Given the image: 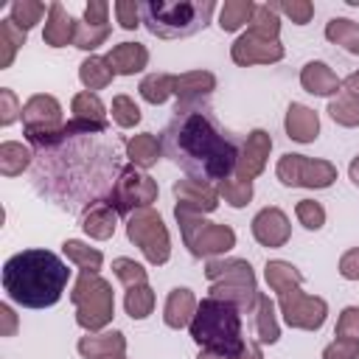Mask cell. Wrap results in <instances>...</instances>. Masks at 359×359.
<instances>
[{
	"label": "cell",
	"mask_w": 359,
	"mask_h": 359,
	"mask_svg": "<svg viewBox=\"0 0 359 359\" xmlns=\"http://www.w3.org/2000/svg\"><path fill=\"white\" fill-rule=\"evenodd\" d=\"M264 278H266L269 289L278 292V294H286V292H292V289H300V283H303V272H300L294 264L280 261V258L266 261Z\"/></svg>",
	"instance_id": "obj_26"
},
{
	"label": "cell",
	"mask_w": 359,
	"mask_h": 359,
	"mask_svg": "<svg viewBox=\"0 0 359 359\" xmlns=\"http://www.w3.org/2000/svg\"><path fill=\"white\" fill-rule=\"evenodd\" d=\"M275 8L280 14H286L294 25H309L311 17H314V3L311 0H280V3H275Z\"/></svg>",
	"instance_id": "obj_45"
},
{
	"label": "cell",
	"mask_w": 359,
	"mask_h": 359,
	"mask_svg": "<svg viewBox=\"0 0 359 359\" xmlns=\"http://www.w3.org/2000/svg\"><path fill=\"white\" fill-rule=\"evenodd\" d=\"M236 359H264L261 345H258V342H252V339H247V342H244V348H241V353H238Z\"/></svg>",
	"instance_id": "obj_53"
},
{
	"label": "cell",
	"mask_w": 359,
	"mask_h": 359,
	"mask_svg": "<svg viewBox=\"0 0 359 359\" xmlns=\"http://www.w3.org/2000/svg\"><path fill=\"white\" fill-rule=\"evenodd\" d=\"M34 163V151L17 140H3L0 143V174L3 177H17Z\"/></svg>",
	"instance_id": "obj_29"
},
{
	"label": "cell",
	"mask_w": 359,
	"mask_h": 359,
	"mask_svg": "<svg viewBox=\"0 0 359 359\" xmlns=\"http://www.w3.org/2000/svg\"><path fill=\"white\" fill-rule=\"evenodd\" d=\"M109 34H112V25H90V22H79V28H76V48L79 50H95L98 45H104L107 39H109Z\"/></svg>",
	"instance_id": "obj_41"
},
{
	"label": "cell",
	"mask_w": 359,
	"mask_h": 359,
	"mask_svg": "<svg viewBox=\"0 0 359 359\" xmlns=\"http://www.w3.org/2000/svg\"><path fill=\"white\" fill-rule=\"evenodd\" d=\"M174 81H177V76H171V73H149L137 84L140 98L149 101V104H154V107L157 104H165L168 95H174Z\"/></svg>",
	"instance_id": "obj_33"
},
{
	"label": "cell",
	"mask_w": 359,
	"mask_h": 359,
	"mask_svg": "<svg viewBox=\"0 0 359 359\" xmlns=\"http://www.w3.org/2000/svg\"><path fill=\"white\" fill-rule=\"evenodd\" d=\"M196 359H224V356H216V353H210V351H199Z\"/></svg>",
	"instance_id": "obj_56"
},
{
	"label": "cell",
	"mask_w": 359,
	"mask_h": 359,
	"mask_svg": "<svg viewBox=\"0 0 359 359\" xmlns=\"http://www.w3.org/2000/svg\"><path fill=\"white\" fill-rule=\"evenodd\" d=\"M160 149L163 157L188 174V180L208 185L230 180L241 154L236 135L219 123L208 101L177 104L174 118L160 132Z\"/></svg>",
	"instance_id": "obj_1"
},
{
	"label": "cell",
	"mask_w": 359,
	"mask_h": 359,
	"mask_svg": "<svg viewBox=\"0 0 359 359\" xmlns=\"http://www.w3.org/2000/svg\"><path fill=\"white\" fill-rule=\"evenodd\" d=\"M252 314H255V334H258V342L275 345V342L280 339V325H278V317H275V303H272L266 294H261Z\"/></svg>",
	"instance_id": "obj_31"
},
{
	"label": "cell",
	"mask_w": 359,
	"mask_h": 359,
	"mask_svg": "<svg viewBox=\"0 0 359 359\" xmlns=\"http://www.w3.org/2000/svg\"><path fill=\"white\" fill-rule=\"evenodd\" d=\"M342 90H348V93L359 95V70H353V73H348V76L342 79Z\"/></svg>",
	"instance_id": "obj_54"
},
{
	"label": "cell",
	"mask_w": 359,
	"mask_h": 359,
	"mask_svg": "<svg viewBox=\"0 0 359 359\" xmlns=\"http://www.w3.org/2000/svg\"><path fill=\"white\" fill-rule=\"evenodd\" d=\"M163 149H160V140L151 135V132H143V135H135L126 140V160L129 165L135 168H151L157 160H160Z\"/></svg>",
	"instance_id": "obj_25"
},
{
	"label": "cell",
	"mask_w": 359,
	"mask_h": 359,
	"mask_svg": "<svg viewBox=\"0 0 359 359\" xmlns=\"http://www.w3.org/2000/svg\"><path fill=\"white\" fill-rule=\"evenodd\" d=\"M325 39L339 45L342 50L359 56V22H353L348 17H331L325 25Z\"/></svg>",
	"instance_id": "obj_30"
},
{
	"label": "cell",
	"mask_w": 359,
	"mask_h": 359,
	"mask_svg": "<svg viewBox=\"0 0 359 359\" xmlns=\"http://www.w3.org/2000/svg\"><path fill=\"white\" fill-rule=\"evenodd\" d=\"M286 56L280 42H264L252 34H241L233 45H230V59L238 67H250V65H275Z\"/></svg>",
	"instance_id": "obj_13"
},
{
	"label": "cell",
	"mask_w": 359,
	"mask_h": 359,
	"mask_svg": "<svg viewBox=\"0 0 359 359\" xmlns=\"http://www.w3.org/2000/svg\"><path fill=\"white\" fill-rule=\"evenodd\" d=\"M76 28L79 22L65 11L62 3H50L48 6V17H45V28H42V42L50 48H65L76 42Z\"/></svg>",
	"instance_id": "obj_17"
},
{
	"label": "cell",
	"mask_w": 359,
	"mask_h": 359,
	"mask_svg": "<svg viewBox=\"0 0 359 359\" xmlns=\"http://www.w3.org/2000/svg\"><path fill=\"white\" fill-rule=\"evenodd\" d=\"M112 121L121 126V129H132V126H137L140 123V107L135 104V98H129V95H115L112 98Z\"/></svg>",
	"instance_id": "obj_42"
},
{
	"label": "cell",
	"mask_w": 359,
	"mask_h": 359,
	"mask_svg": "<svg viewBox=\"0 0 359 359\" xmlns=\"http://www.w3.org/2000/svg\"><path fill=\"white\" fill-rule=\"evenodd\" d=\"M70 300L76 306V323L87 331V334H98L104 331L112 317H115V294H112V283L101 275L93 272H81L73 283Z\"/></svg>",
	"instance_id": "obj_6"
},
{
	"label": "cell",
	"mask_w": 359,
	"mask_h": 359,
	"mask_svg": "<svg viewBox=\"0 0 359 359\" xmlns=\"http://www.w3.org/2000/svg\"><path fill=\"white\" fill-rule=\"evenodd\" d=\"M323 359H359V339H334L323 348Z\"/></svg>",
	"instance_id": "obj_49"
},
{
	"label": "cell",
	"mask_w": 359,
	"mask_h": 359,
	"mask_svg": "<svg viewBox=\"0 0 359 359\" xmlns=\"http://www.w3.org/2000/svg\"><path fill=\"white\" fill-rule=\"evenodd\" d=\"M252 11H255V3L252 0H224L222 8H219V28L227 31V34H233L241 25H250Z\"/></svg>",
	"instance_id": "obj_35"
},
{
	"label": "cell",
	"mask_w": 359,
	"mask_h": 359,
	"mask_svg": "<svg viewBox=\"0 0 359 359\" xmlns=\"http://www.w3.org/2000/svg\"><path fill=\"white\" fill-rule=\"evenodd\" d=\"M348 177H351V182L359 188V157L351 160V165H348Z\"/></svg>",
	"instance_id": "obj_55"
},
{
	"label": "cell",
	"mask_w": 359,
	"mask_h": 359,
	"mask_svg": "<svg viewBox=\"0 0 359 359\" xmlns=\"http://www.w3.org/2000/svg\"><path fill=\"white\" fill-rule=\"evenodd\" d=\"M252 236L261 247H283L292 236L289 216L280 208H264L252 216Z\"/></svg>",
	"instance_id": "obj_15"
},
{
	"label": "cell",
	"mask_w": 359,
	"mask_h": 359,
	"mask_svg": "<svg viewBox=\"0 0 359 359\" xmlns=\"http://www.w3.org/2000/svg\"><path fill=\"white\" fill-rule=\"evenodd\" d=\"M109 3L107 0H90L84 8V22L90 25H109Z\"/></svg>",
	"instance_id": "obj_50"
},
{
	"label": "cell",
	"mask_w": 359,
	"mask_h": 359,
	"mask_svg": "<svg viewBox=\"0 0 359 359\" xmlns=\"http://www.w3.org/2000/svg\"><path fill=\"white\" fill-rule=\"evenodd\" d=\"M339 275L345 280H359V247L342 252V258H339Z\"/></svg>",
	"instance_id": "obj_51"
},
{
	"label": "cell",
	"mask_w": 359,
	"mask_h": 359,
	"mask_svg": "<svg viewBox=\"0 0 359 359\" xmlns=\"http://www.w3.org/2000/svg\"><path fill=\"white\" fill-rule=\"evenodd\" d=\"M278 306H280V314H283L286 325L300 328V331H320L325 317H328V303L323 297L306 294L300 289L278 294Z\"/></svg>",
	"instance_id": "obj_11"
},
{
	"label": "cell",
	"mask_w": 359,
	"mask_h": 359,
	"mask_svg": "<svg viewBox=\"0 0 359 359\" xmlns=\"http://www.w3.org/2000/svg\"><path fill=\"white\" fill-rule=\"evenodd\" d=\"M115 227H118V213L109 202H98V205H90L84 213H81V230L95 238V241H107L115 236Z\"/></svg>",
	"instance_id": "obj_23"
},
{
	"label": "cell",
	"mask_w": 359,
	"mask_h": 359,
	"mask_svg": "<svg viewBox=\"0 0 359 359\" xmlns=\"http://www.w3.org/2000/svg\"><path fill=\"white\" fill-rule=\"evenodd\" d=\"M247 34L264 39V42H280L278 34H280V17H278V8L275 3H261L255 6L252 17H250V25H247Z\"/></svg>",
	"instance_id": "obj_27"
},
{
	"label": "cell",
	"mask_w": 359,
	"mask_h": 359,
	"mask_svg": "<svg viewBox=\"0 0 359 359\" xmlns=\"http://www.w3.org/2000/svg\"><path fill=\"white\" fill-rule=\"evenodd\" d=\"M328 115H331V121L339 123V126H348V129L359 126V95H353V93H348V90H339V93L328 101Z\"/></svg>",
	"instance_id": "obj_34"
},
{
	"label": "cell",
	"mask_w": 359,
	"mask_h": 359,
	"mask_svg": "<svg viewBox=\"0 0 359 359\" xmlns=\"http://www.w3.org/2000/svg\"><path fill=\"white\" fill-rule=\"evenodd\" d=\"M283 129H286V135H289L292 140H297V143H311V140H317V135H320V118H317V112H314L311 107L292 101L289 109H286V118H283Z\"/></svg>",
	"instance_id": "obj_19"
},
{
	"label": "cell",
	"mask_w": 359,
	"mask_h": 359,
	"mask_svg": "<svg viewBox=\"0 0 359 359\" xmlns=\"http://www.w3.org/2000/svg\"><path fill=\"white\" fill-rule=\"evenodd\" d=\"M17 118H22V107L17 104L14 90L0 87V123H3V126H11Z\"/></svg>",
	"instance_id": "obj_48"
},
{
	"label": "cell",
	"mask_w": 359,
	"mask_h": 359,
	"mask_svg": "<svg viewBox=\"0 0 359 359\" xmlns=\"http://www.w3.org/2000/svg\"><path fill=\"white\" fill-rule=\"evenodd\" d=\"M216 11L213 0H149L140 3L143 25L157 39H182L202 31Z\"/></svg>",
	"instance_id": "obj_4"
},
{
	"label": "cell",
	"mask_w": 359,
	"mask_h": 359,
	"mask_svg": "<svg viewBox=\"0 0 359 359\" xmlns=\"http://www.w3.org/2000/svg\"><path fill=\"white\" fill-rule=\"evenodd\" d=\"M62 123H65L62 121V104L53 95L36 93L22 104V135H25V140L56 132Z\"/></svg>",
	"instance_id": "obj_12"
},
{
	"label": "cell",
	"mask_w": 359,
	"mask_h": 359,
	"mask_svg": "<svg viewBox=\"0 0 359 359\" xmlns=\"http://www.w3.org/2000/svg\"><path fill=\"white\" fill-rule=\"evenodd\" d=\"M25 36H28V34H25L22 28H17L11 17L0 20V70L11 67L14 53L25 45Z\"/></svg>",
	"instance_id": "obj_37"
},
{
	"label": "cell",
	"mask_w": 359,
	"mask_h": 359,
	"mask_svg": "<svg viewBox=\"0 0 359 359\" xmlns=\"http://www.w3.org/2000/svg\"><path fill=\"white\" fill-rule=\"evenodd\" d=\"M45 11H48V8H45V3H39V0H14L11 8H8V17L14 20L17 28H22V31L28 34L36 22H42Z\"/></svg>",
	"instance_id": "obj_39"
},
{
	"label": "cell",
	"mask_w": 359,
	"mask_h": 359,
	"mask_svg": "<svg viewBox=\"0 0 359 359\" xmlns=\"http://www.w3.org/2000/svg\"><path fill=\"white\" fill-rule=\"evenodd\" d=\"M79 79H81V84H84L90 93H95V90H104V87L112 84L115 70H112V65L107 62V56H87V59L79 65Z\"/></svg>",
	"instance_id": "obj_28"
},
{
	"label": "cell",
	"mask_w": 359,
	"mask_h": 359,
	"mask_svg": "<svg viewBox=\"0 0 359 359\" xmlns=\"http://www.w3.org/2000/svg\"><path fill=\"white\" fill-rule=\"evenodd\" d=\"M62 252H65L67 261L76 264L81 272H93V275H98V269L104 266V255H101V250L87 247V244L79 241V238H67V241L62 244Z\"/></svg>",
	"instance_id": "obj_32"
},
{
	"label": "cell",
	"mask_w": 359,
	"mask_h": 359,
	"mask_svg": "<svg viewBox=\"0 0 359 359\" xmlns=\"http://www.w3.org/2000/svg\"><path fill=\"white\" fill-rule=\"evenodd\" d=\"M112 272H115V278H118L126 289L140 286V283H149V272L143 269V264H137V261H132V258H115V261H112Z\"/></svg>",
	"instance_id": "obj_43"
},
{
	"label": "cell",
	"mask_w": 359,
	"mask_h": 359,
	"mask_svg": "<svg viewBox=\"0 0 359 359\" xmlns=\"http://www.w3.org/2000/svg\"><path fill=\"white\" fill-rule=\"evenodd\" d=\"M115 17H118V25H121L123 31H135V28L143 22L140 3H135V0H118V3H115Z\"/></svg>",
	"instance_id": "obj_47"
},
{
	"label": "cell",
	"mask_w": 359,
	"mask_h": 359,
	"mask_svg": "<svg viewBox=\"0 0 359 359\" xmlns=\"http://www.w3.org/2000/svg\"><path fill=\"white\" fill-rule=\"evenodd\" d=\"M174 216L182 233V244L194 258H216L236 247V230L230 224L208 222L202 213L185 210L180 205H174Z\"/></svg>",
	"instance_id": "obj_7"
},
{
	"label": "cell",
	"mask_w": 359,
	"mask_h": 359,
	"mask_svg": "<svg viewBox=\"0 0 359 359\" xmlns=\"http://www.w3.org/2000/svg\"><path fill=\"white\" fill-rule=\"evenodd\" d=\"M196 297H194V292L191 289H185V286H177V289H171L168 292V297H165V306H163V323L168 325V328H185V325H191V320H194V314H196Z\"/></svg>",
	"instance_id": "obj_21"
},
{
	"label": "cell",
	"mask_w": 359,
	"mask_h": 359,
	"mask_svg": "<svg viewBox=\"0 0 359 359\" xmlns=\"http://www.w3.org/2000/svg\"><path fill=\"white\" fill-rule=\"evenodd\" d=\"M272 151V137L266 129H252L247 135V140L241 143V154L236 163V174L241 180H255L258 174H264L266 168V157Z\"/></svg>",
	"instance_id": "obj_14"
},
{
	"label": "cell",
	"mask_w": 359,
	"mask_h": 359,
	"mask_svg": "<svg viewBox=\"0 0 359 359\" xmlns=\"http://www.w3.org/2000/svg\"><path fill=\"white\" fill-rule=\"evenodd\" d=\"M334 337L337 339H359V306H345L339 311Z\"/></svg>",
	"instance_id": "obj_46"
},
{
	"label": "cell",
	"mask_w": 359,
	"mask_h": 359,
	"mask_svg": "<svg viewBox=\"0 0 359 359\" xmlns=\"http://www.w3.org/2000/svg\"><path fill=\"white\" fill-rule=\"evenodd\" d=\"M278 180L286 188H328L337 180V165L306 154H283L275 165Z\"/></svg>",
	"instance_id": "obj_10"
},
{
	"label": "cell",
	"mask_w": 359,
	"mask_h": 359,
	"mask_svg": "<svg viewBox=\"0 0 359 359\" xmlns=\"http://www.w3.org/2000/svg\"><path fill=\"white\" fill-rule=\"evenodd\" d=\"M104 359H126V356H123V353H121V356H104Z\"/></svg>",
	"instance_id": "obj_57"
},
{
	"label": "cell",
	"mask_w": 359,
	"mask_h": 359,
	"mask_svg": "<svg viewBox=\"0 0 359 359\" xmlns=\"http://www.w3.org/2000/svg\"><path fill=\"white\" fill-rule=\"evenodd\" d=\"M205 278L210 280V297L233 303L241 314H252L258 306V283L250 261L244 258H208Z\"/></svg>",
	"instance_id": "obj_5"
},
{
	"label": "cell",
	"mask_w": 359,
	"mask_h": 359,
	"mask_svg": "<svg viewBox=\"0 0 359 359\" xmlns=\"http://www.w3.org/2000/svg\"><path fill=\"white\" fill-rule=\"evenodd\" d=\"M154 289L149 283H140V286H132L126 289L123 294V309L132 320H146L151 311H154Z\"/></svg>",
	"instance_id": "obj_38"
},
{
	"label": "cell",
	"mask_w": 359,
	"mask_h": 359,
	"mask_svg": "<svg viewBox=\"0 0 359 359\" xmlns=\"http://www.w3.org/2000/svg\"><path fill=\"white\" fill-rule=\"evenodd\" d=\"M0 320H3L0 334H3V337H11V334L17 331V314L11 311V306H8V303H0Z\"/></svg>",
	"instance_id": "obj_52"
},
{
	"label": "cell",
	"mask_w": 359,
	"mask_h": 359,
	"mask_svg": "<svg viewBox=\"0 0 359 359\" xmlns=\"http://www.w3.org/2000/svg\"><path fill=\"white\" fill-rule=\"evenodd\" d=\"M188 331L199 351H210L224 359H236L247 342L241 334V311L233 303L210 294L196 303V314Z\"/></svg>",
	"instance_id": "obj_3"
},
{
	"label": "cell",
	"mask_w": 359,
	"mask_h": 359,
	"mask_svg": "<svg viewBox=\"0 0 359 359\" xmlns=\"http://www.w3.org/2000/svg\"><path fill=\"white\" fill-rule=\"evenodd\" d=\"M107 62L112 65L115 76H135L149 65V48L140 42H118L109 48Z\"/></svg>",
	"instance_id": "obj_20"
},
{
	"label": "cell",
	"mask_w": 359,
	"mask_h": 359,
	"mask_svg": "<svg viewBox=\"0 0 359 359\" xmlns=\"http://www.w3.org/2000/svg\"><path fill=\"white\" fill-rule=\"evenodd\" d=\"M79 353L84 359H104V356H121L126 351V337L121 331H98L79 339Z\"/></svg>",
	"instance_id": "obj_24"
},
{
	"label": "cell",
	"mask_w": 359,
	"mask_h": 359,
	"mask_svg": "<svg viewBox=\"0 0 359 359\" xmlns=\"http://www.w3.org/2000/svg\"><path fill=\"white\" fill-rule=\"evenodd\" d=\"M294 216L306 230H320L325 224V208L314 199H300L294 205Z\"/></svg>",
	"instance_id": "obj_44"
},
{
	"label": "cell",
	"mask_w": 359,
	"mask_h": 359,
	"mask_svg": "<svg viewBox=\"0 0 359 359\" xmlns=\"http://www.w3.org/2000/svg\"><path fill=\"white\" fill-rule=\"evenodd\" d=\"M300 87L311 95H328L334 98L342 90V81L337 79V73L325 65V62H309L300 70Z\"/></svg>",
	"instance_id": "obj_22"
},
{
	"label": "cell",
	"mask_w": 359,
	"mask_h": 359,
	"mask_svg": "<svg viewBox=\"0 0 359 359\" xmlns=\"http://www.w3.org/2000/svg\"><path fill=\"white\" fill-rule=\"evenodd\" d=\"M174 196H177V205L185 208V210H194V213H213L219 208V191L208 182H199V180H177L174 182Z\"/></svg>",
	"instance_id": "obj_16"
},
{
	"label": "cell",
	"mask_w": 359,
	"mask_h": 359,
	"mask_svg": "<svg viewBox=\"0 0 359 359\" xmlns=\"http://www.w3.org/2000/svg\"><path fill=\"white\" fill-rule=\"evenodd\" d=\"M70 112H73V118H79V121H90V123L107 126V107H104V101H101L95 93H90V90L73 95Z\"/></svg>",
	"instance_id": "obj_36"
},
{
	"label": "cell",
	"mask_w": 359,
	"mask_h": 359,
	"mask_svg": "<svg viewBox=\"0 0 359 359\" xmlns=\"http://www.w3.org/2000/svg\"><path fill=\"white\" fill-rule=\"evenodd\" d=\"M157 194H160L157 182L146 171H140L135 165H123L121 174L115 177V185H112L107 202L115 208L118 216L129 219L135 210L151 208V202H157Z\"/></svg>",
	"instance_id": "obj_9"
},
{
	"label": "cell",
	"mask_w": 359,
	"mask_h": 359,
	"mask_svg": "<svg viewBox=\"0 0 359 359\" xmlns=\"http://www.w3.org/2000/svg\"><path fill=\"white\" fill-rule=\"evenodd\" d=\"M126 238L143 252L151 266H163L171 258V236L163 216L154 208L135 210L126 219Z\"/></svg>",
	"instance_id": "obj_8"
},
{
	"label": "cell",
	"mask_w": 359,
	"mask_h": 359,
	"mask_svg": "<svg viewBox=\"0 0 359 359\" xmlns=\"http://www.w3.org/2000/svg\"><path fill=\"white\" fill-rule=\"evenodd\" d=\"M70 269L50 250H22L3 264V289L22 309H48L67 289Z\"/></svg>",
	"instance_id": "obj_2"
},
{
	"label": "cell",
	"mask_w": 359,
	"mask_h": 359,
	"mask_svg": "<svg viewBox=\"0 0 359 359\" xmlns=\"http://www.w3.org/2000/svg\"><path fill=\"white\" fill-rule=\"evenodd\" d=\"M219 196L230 205V208H244L252 199V180H241V177H230L219 182Z\"/></svg>",
	"instance_id": "obj_40"
},
{
	"label": "cell",
	"mask_w": 359,
	"mask_h": 359,
	"mask_svg": "<svg viewBox=\"0 0 359 359\" xmlns=\"http://www.w3.org/2000/svg\"><path fill=\"white\" fill-rule=\"evenodd\" d=\"M213 90H216V76H213L210 70H188V73H180L177 81H174L177 104H196V101H205Z\"/></svg>",
	"instance_id": "obj_18"
}]
</instances>
